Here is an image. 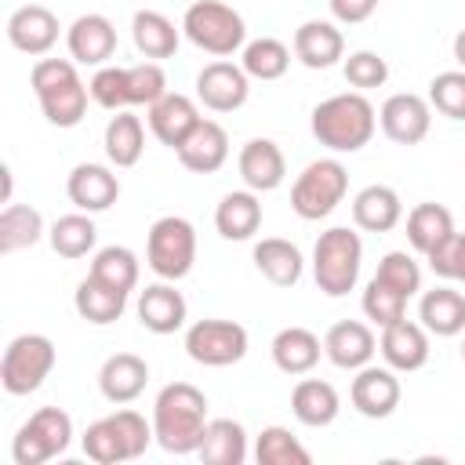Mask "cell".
Masks as SVG:
<instances>
[{"instance_id": "cell-1", "label": "cell", "mask_w": 465, "mask_h": 465, "mask_svg": "<svg viewBox=\"0 0 465 465\" xmlns=\"http://www.w3.org/2000/svg\"><path fill=\"white\" fill-rule=\"evenodd\" d=\"M207 421V396L193 381H171L153 400V436L167 454H196Z\"/></svg>"}, {"instance_id": "cell-2", "label": "cell", "mask_w": 465, "mask_h": 465, "mask_svg": "<svg viewBox=\"0 0 465 465\" xmlns=\"http://www.w3.org/2000/svg\"><path fill=\"white\" fill-rule=\"evenodd\" d=\"M309 127L312 138L331 153H360L378 131V113L363 91H341L312 109Z\"/></svg>"}, {"instance_id": "cell-3", "label": "cell", "mask_w": 465, "mask_h": 465, "mask_svg": "<svg viewBox=\"0 0 465 465\" xmlns=\"http://www.w3.org/2000/svg\"><path fill=\"white\" fill-rule=\"evenodd\" d=\"M29 84L47 124L76 127L87 116L91 87L80 80L73 58H36V65L29 69Z\"/></svg>"}, {"instance_id": "cell-4", "label": "cell", "mask_w": 465, "mask_h": 465, "mask_svg": "<svg viewBox=\"0 0 465 465\" xmlns=\"http://www.w3.org/2000/svg\"><path fill=\"white\" fill-rule=\"evenodd\" d=\"M91 102L120 113L131 105H153L156 98L167 94V73L160 62H138V65H98L91 76Z\"/></svg>"}, {"instance_id": "cell-5", "label": "cell", "mask_w": 465, "mask_h": 465, "mask_svg": "<svg viewBox=\"0 0 465 465\" xmlns=\"http://www.w3.org/2000/svg\"><path fill=\"white\" fill-rule=\"evenodd\" d=\"M153 421H145L138 411L124 407L116 414H105L98 421H91L84 429V454L98 465H120V461H134L145 454V447L153 443Z\"/></svg>"}, {"instance_id": "cell-6", "label": "cell", "mask_w": 465, "mask_h": 465, "mask_svg": "<svg viewBox=\"0 0 465 465\" xmlns=\"http://www.w3.org/2000/svg\"><path fill=\"white\" fill-rule=\"evenodd\" d=\"M363 265V240L349 225H331L312 247V280L327 298H345Z\"/></svg>"}, {"instance_id": "cell-7", "label": "cell", "mask_w": 465, "mask_h": 465, "mask_svg": "<svg viewBox=\"0 0 465 465\" xmlns=\"http://www.w3.org/2000/svg\"><path fill=\"white\" fill-rule=\"evenodd\" d=\"M182 33L193 47L214 54V58H229L236 51H243L247 44V22L236 7L222 4V0H196L185 7L182 15Z\"/></svg>"}, {"instance_id": "cell-8", "label": "cell", "mask_w": 465, "mask_h": 465, "mask_svg": "<svg viewBox=\"0 0 465 465\" xmlns=\"http://www.w3.org/2000/svg\"><path fill=\"white\" fill-rule=\"evenodd\" d=\"M196 262V229L189 218L182 214H163L149 225L145 236V265L160 276V280H185L193 272Z\"/></svg>"}, {"instance_id": "cell-9", "label": "cell", "mask_w": 465, "mask_h": 465, "mask_svg": "<svg viewBox=\"0 0 465 465\" xmlns=\"http://www.w3.org/2000/svg\"><path fill=\"white\" fill-rule=\"evenodd\" d=\"M349 193V171L341 160L334 156H320L312 163H305V171L294 178L291 185V207L298 218L305 222H320L327 218Z\"/></svg>"}, {"instance_id": "cell-10", "label": "cell", "mask_w": 465, "mask_h": 465, "mask_svg": "<svg viewBox=\"0 0 465 465\" xmlns=\"http://www.w3.org/2000/svg\"><path fill=\"white\" fill-rule=\"evenodd\" d=\"M54 341L47 334H18L7 341L4 356H0V385L11 396H29L36 392L47 374L54 371Z\"/></svg>"}, {"instance_id": "cell-11", "label": "cell", "mask_w": 465, "mask_h": 465, "mask_svg": "<svg viewBox=\"0 0 465 465\" xmlns=\"http://www.w3.org/2000/svg\"><path fill=\"white\" fill-rule=\"evenodd\" d=\"M69 443H73V418L62 407H40L15 432L11 458H15V465H44V461L65 454Z\"/></svg>"}, {"instance_id": "cell-12", "label": "cell", "mask_w": 465, "mask_h": 465, "mask_svg": "<svg viewBox=\"0 0 465 465\" xmlns=\"http://www.w3.org/2000/svg\"><path fill=\"white\" fill-rule=\"evenodd\" d=\"M185 352L200 367H232L247 356V327L236 320H196L185 327Z\"/></svg>"}, {"instance_id": "cell-13", "label": "cell", "mask_w": 465, "mask_h": 465, "mask_svg": "<svg viewBox=\"0 0 465 465\" xmlns=\"http://www.w3.org/2000/svg\"><path fill=\"white\" fill-rule=\"evenodd\" d=\"M378 124H381V134L396 145H418L425 142L429 127H432V105L429 98L414 94V91H400V94H389L378 109Z\"/></svg>"}, {"instance_id": "cell-14", "label": "cell", "mask_w": 465, "mask_h": 465, "mask_svg": "<svg viewBox=\"0 0 465 465\" xmlns=\"http://www.w3.org/2000/svg\"><path fill=\"white\" fill-rule=\"evenodd\" d=\"M247 94H251V76L243 73V65L218 58L196 73V98L211 113H236L247 102Z\"/></svg>"}, {"instance_id": "cell-15", "label": "cell", "mask_w": 465, "mask_h": 465, "mask_svg": "<svg viewBox=\"0 0 465 465\" xmlns=\"http://www.w3.org/2000/svg\"><path fill=\"white\" fill-rule=\"evenodd\" d=\"M400 396H403V389H400V378H396V371L389 363L385 367H374V363L360 367L352 385H349V400H352L356 414L374 418V421L389 418L400 407Z\"/></svg>"}, {"instance_id": "cell-16", "label": "cell", "mask_w": 465, "mask_h": 465, "mask_svg": "<svg viewBox=\"0 0 465 465\" xmlns=\"http://www.w3.org/2000/svg\"><path fill=\"white\" fill-rule=\"evenodd\" d=\"M65 196L76 211L102 214L120 200V178L105 163H76L65 178Z\"/></svg>"}, {"instance_id": "cell-17", "label": "cell", "mask_w": 465, "mask_h": 465, "mask_svg": "<svg viewBox=\"0 0 465 465\" xmlns=\"http://www.w3.org/2000/svg\"><path fill=\"white\" fill-rule=\"evenodd\" d=\"M58 29H62L58 25V15L51 7H44V4H22L7 18V40H11V47L22 51V54H33V58L47 54L58 44Z\"/></svg>"}, {"instance_id": "cell-18", "label": "cell", "mask_w": 465, "mask_h": 465, "mask_svg": "<svg viewBox=\"0 0 465 465\" xmlns=\"http://www.w3.org/2000/svg\"><path fill=\"white\" fill-rule=\"evenodd\" d=\"M65 47L76 65H109V58L116 54V25L105 15L87 11L69 25Z\"/></svg>"}, {"instance_id": "cell-19", "label": "cell", "mask_w": 465, "mask_h": 465, "mask_svg": "<svg viewBox=\"0 0 465 465\" xmlns=\"http://www.w3.org/2000/svg\"><path fill=\"white\" fill-rule=\"evenodd\" d=\"M378 349L385 356V363L396 371V374H411V371H421L429 363V331L421 323H411L407 316L381 327V338H378Z\"/></svg>"}, {"instance_id": "cell-20", "label": "cell", "mask_w": 465, "mask_h": 465, "mask_svg": "<svg viewBox=\"0 0 465 465\" xmlns=\"http://www.w3.org/2000/svg\"><path fill=\"white\" fill-rule=\"evenodd\" d=\"M149 131L156 134V142L160 145H167V149H178L189 134H193V127L203 120L200 116V109H196V102L189 98V94H178V91H167L163 98H156L153 105H149Z\"/></svg>"}, {"instance_id": "cell-21", "label": "cell", "mask_w": 465, "mask_h": 465, "mask_svg": "<svg viewBox=\"0 0 465 465\" xmlns=\"http://www.w3.org/2000/svg\"><path fill=\"white\" fill-rule=\"evenodd\" d=\"M138 323L153 334H174L185 327V316H189V305L182 298V291H174L171 280H160V283H149L142 294H138Z\"/></svg>"}, {"instance_id": "cell-22", "label": "cell", "mask_w": 465, "mask_h": 465, "mask_svg": "<svg viewBox=\"0 0 465 465\" xmlns=\"http://www.w3.org/2000/svg\"><path fill=\"white\" fill-rule=\"evenodd\" d=\"M378 352V338L367 323L360 320H338L327 334H323V356L341 367V371H360L374 360Z\"/></svg>"}, {"instance_id": "cell-23", "label": "cell", "mask_w": 465, "mask_h": 465, "mask_svg": "<svg viewBox=\"0 0 465 465\" xmlns=\"http://www.w3.org/2000/svg\"><path fill=\"white\" fill-rule=\"evenodd\" d=\"M178 153V163L193 174H214L225 160H229V131L218 124V120H200L193 127V134L174 149Z\"/></svg>"}, {"instance_id": "cell-24", "label": "cell", "mask_w": 465, "mask_h": 465, "mask_svg": "<svg viewBox=\"0 0 465 465\" xmlns=\"http://www.w3.org/2000/svg\"><path fill=\"white\" fill-rule=\"evenodd\" d=\"M294 58L305 69H331L345 58V36L334 22L309 18L294 29Z\"/></svg>"}, {"instance_id": "cell-25", "label": "cell", "mask_w": 465, "mask_h": 465, "mask_svg": "<svg viewBox=\"0 0 465 465\" xmlns=\"http://www.w3.org/2000/svg\"><path fill=\"white\" fill-rule=\"evenodd\" d=\"M236 167H240L243 185L254 189V193H272L287 178V160H283V153H280V145L272 138H251L240 149Z\"/></svg>"}, {"instance_id": "cell-26", "label": "cell", "mask_w": 465, "mask_h": 465, "mask_svg": "<svg viewBox=\"0 0 465 465\" xmlns=\"http://www.w3.org/2000/svg\"><path fill=\"white\" fill-rule=\"evenodd\" d=\"M352 222L356 229L363 232H389L403 222V200L392 185H363L356 196H352Z\"/></svg>"}, {"instance_id": "cell-27", "label": "cell", "mask_w": 465, "mask_h": 465, "mask_svg": "<svg viewBox=\"0 0 465 465\" xmlns=\"http://www.w3.org/2000/svg\"><path fill=\"white\" fill-rule=\"evenodd\" d=\"M145 381H149V363L134 352H113L102 371H98V389L109 403H131L145 392Z\"/></svg>"}, {"instance_id": "cell-28", "label": "cell", "mask_w": 465, "mask_h": 465, "mask_svg": "<svg viewBox=\"0 0 465 465\" xmlns=\"http://www.w3.org/2000/svg\"><path fill=\"white\" fill-rule=\"evenodd\" d=\"M214 229L222 240H251L262 229V200L254 189H232L214 207Z\"/></svg>"}, {"instance_id": "cell-29", "label": "cell", "mask_w": 465, "mask_h": 465, "mask_svg": "<svg viewBox=\"0 0 465 465\" xmlns=\"http://www.w3.org/2000/svg\"><path fill=\"white\" fill-rule=\"evenodd\" d=\"M254 269L272 283V287H294L305 272V258L298 251V243L283 240V236H265L254 243Z\"/></svg>"}, {"instance_id": "cell-30", "label": "cell", "mask_w": 465, "mask_h": 465, "mask_svg": "<svg viewBox=\"0 0 465 465\" xmlns=\"http://www.w3.org/2000/svg\"><path fill=\"white\" fill-rule=\"evenodd\" d=\"M131 40H134V47H138L142 58L163 62V58H174V51L182 44V25H174L160 11H134V18H131Z\"/></svg>"}, {"instance_id": "cell-31", "label": "cell", "mask_w": 465, "mask_h": 465, "mask_svg": "<svg viewBox=\"0 0 465 465\" xmlns=\"http://www.w3.org/2000/svg\"><path fill=\"white\" fill-rule=\"evenodd\" d=\"M418 320L436 338H454L465 331V294L454 287H432L418 302Z\"/></svg>"}, {"instance_id": "cell-32", "label": "cell", "mask_w": 465, "mask_h": 465, "mask_svg": "<svg viewBox=\"0 0 465 465\" xmlns=\"http://www.w3.org/2000/svg\"><path fill=\"white\" fill-rule=\"evenodd\" d=\"M269 352L283 374H309L323 356V341L309 327H283L272 334Z\"/></svg>"}, {"instance_id": "cell-33", "label": "cell", "mask_w": 465, "mask_h": 465, "mask_svg": "<svg viewBox=\"0 0 465 465\" xmlns=\"http://www.w3.org/2000/svg\"><path fill=\"white\" fill-rule=\"evenodd\" d=\"M291 411H294V418H298L302 425L323 429V425H331V421L338 418L341 396H338V389H334L331 381H323V378H302V381L294 385V392H291Z\"/></svg>"}, {"instance_id": "cell-34", "label": "cell", "mask_w": 465, "mask_h": 465, "mask_svg": "<svg viewBox=\"0 0 465 465\" xmlns=\"http://www.w3.org/2000/svg\"><path fill=\"white\" fill-rule=\"evenodd\" d=\"M102 145H105V160L113 167H134L142 160V153H145L142 116H134L131 109H120L116 116H109L105 134H102Z\"/></svg>"}, {"instance_id": "cell-35", "label": "cell", "mask_w": 465, "mask_h": 465, "mask_svg": "<svg viewBox=\"0 0 465 465\" xmlns=\"http://www.w3.org/2000/svg\"><path fill=\"white\" fill-rule=\"evenodd\" d=\"M73 305H76L80 320H87V323H94V327H109V323H116V320L124 316V309H127V291H116V287H109V283H102V280H94V276L87 272V280L76 283Z\"/></svg>"}, {"instance_id": "cell-36", "label": "cell", "mask_w": 465, "mask_h": 465, "mask_svg": "<svg viewBox=\"0 0 465 465\" xmlns=\"http://www.w3.org/2000/svg\"><path fill=\"white\" fill-rule=\"evenodd\" d=\"M196 454L207 465H243L247 461V432H243V425L232 421V418H211Z\"/></svg>"}, {"instance_id": "cell-37", "label": "cell", "mask_w": 465, "mask_h": 465, "mask_svg": "<svg viewBox=\"0 0 465 465\" xmlns=\"http://www.w3.org/2000/svg\"><path fill=\"white\" fill-rule=\"evenodd\" d=\"M47 240H51V247H54L58 258L76 262V258H87L94 251L98 229H94V222H91L87 211H73V214L54 218V225L47 229Z\"/></svg>"}, {"instance_id": "cell-38", "label": "cell", "mask_w": 465, "mask_h": 465, "mask_svg": "<svg viewBox=\"0 0 465 465\" xmlns=\"http://www.w3.org/2000/svg\"><path fill=\"white\" fill-rule=\"evenodd\" d=\"M454 232V214L443 207V203H418L411 207L407 214V243L418 251V254H429L440 240H447Z\"/></svg>"}, {"instance_id": "cell-39", "label": "cell", "mask_w": 465, "mask_h": 465, "mask_svg": "<svg viewBox=\"0 0 465 465\" xmlns=\"http://www.w3.org/2000/svg\"><path fill=\"white\" fill-rule=\"evenodd\" d=\"M44 236V218L36 207L29 203H7L0 211V254H15L25 251L33 243H40Z\"/></svg>"}, {"instance_id": "cell-40", "label": "cell", "mask_w": 465, "mask_h": 465, "mask_svg": "<svg viewBox=\"0 0 465 465\" xmlns=\"http://www.w3.org/2000/svg\"><path fill=\"white\" fill-rule=\"evenodd\" d=\"M138 272H142L138 254L124 243H109V247L94 251V258H91V276L116 291H127V294L138 287Z\"/></svg>"}, {"instance_id": "cell-41", "label": "cell", "mask_w": 465, "mask_h": 465, "mask_svg": "<svg viewBox=\"0 0 465 465\" xmlns=\"http://www.w3.org/2000/svg\"><path fill=\"white\" fill-rule=\"evenodd\" d=\"M240 65L251 80H280L291 65V47L276 36H258V40H247L243 44V54H240Z\"/></svg>"}, {"instance_id": "cell-42", "label": "cell", "mask_w": 465, "mask_h": 465, "mask_svg": "<svg viewBox=\"0 0 465 465\" xmlns=\"http://www.w3.org/2000/svg\"><path fill=\"white\" fill-rule=\"evenodd\" d=\"M254 461L258 465H309L312 454L298 443V436H291V429L269 425L254 440Z\"/></svg>"}, {"instance_id": "cell-43", "label": "cell", "mask_w": 465, "mask_h": 465, "mask_svg": "<svg viewBox=\"0 0 465 465\" xmlns=\"http://www.w3.org/2000/svg\"><path fill=\"white\" fill-rule=\"evenodd\" d=\"M363 312L378 327H389V323H396V320L407 316V294L396 291V287H389L385 280L371 276V283L363 287Z\"/></svg>"}, {"instance_id": "cell-44", "label": "cell", "mask_w": 465, "mask_h": 465, "mask_svg": "<svg viewBox=\"0 0 465 465\" xmlns=\"http://www.w3.org/2000/svg\"><path fill=\"white\" fill-rule=\"evenodd\" d=\"M429 105L447 120H465V69L436 73L429 84Z\"/></svg>"}, {"instance_id": "cell-45", "label": "cell", "mask_w": 465, "mask_h": 465, "mask_svg": "<svg viewBox=\"0 0 465 465\" xmlns=\"http://www.w3.org/2000/svg\"><path fill=\"white\" fill-rule=\"evenodd\" d=\"M374 276L385 280L389 287L403 291L407 298H414V294L421 291V269H418V262H414L407 251H389V254H381Z\"/></svg>"}, {"instance_id": "cell-46", "label": "cell", "mask_w": 465, "mask_h": 465, "mask_svg": "<svg viewBox=\"0 0 465 465\" xmlns=\"http://www.w3.org/2000/svg\"><path fill=\"white\" fill-rule=\"evenodd\" d=\"M345 80L356 87V91H374L389 80V62L378 54V51H352L341 65Z\"/></svg>"}, {"instance_id": "cell-47", "label": "cell", "mask_w": 465, "mask_h": 465, "mask_svg": "<svg viewBox=\"0 0 465 465\" xmlns=\"http://www.w3.org/2000/svg\"><path fill=\"white\" fill-rule=\"evenodd\" d=\"M429 269L443 280H454V283H465V232H450L447 240H440L429 254H425Z\"/></svg>"}, {"instance_id": "cell-48", "label": "cell", "mask_w": 465, "mask_h": 465, "mask_svg": "<svg viewBox=\"0 0 465 465\" xmlns=\"http://www.w3.org/2000/svg\"><path fill=\"white\" fill-rule=\"evenodd\" d=\"M331 4V15L345 25H356V22H367L378 7V0H327Z\"/></svg>"}, {"instance_id": "cell-49", "label": "cell", "mask_w": 465, "mask_h": 465, "mask_svg": "<svg viewBox=\"0 0 465 465\" xmlns=\"http://www.w3.org/2000/svg\"><path fill=\"white\" fill-rule=\"evenodd\" d=\"M454 62H458V65L465 69V29H461V33L454 36Z\"/></svg>"}, {"instance_id": "cell-50", "label": "cell", "mask_w": 465, "mask_h": 465, "mask_svg": "<svg viewBox=\"0 0 465 465\" xmlns=\"http://www.w3.org/2000/svg\"><path fill=\"white\" fill-rule=\"evenodd\" d=\"M461 360H465V341H461Z\"/></svg>"}]
</instances>
